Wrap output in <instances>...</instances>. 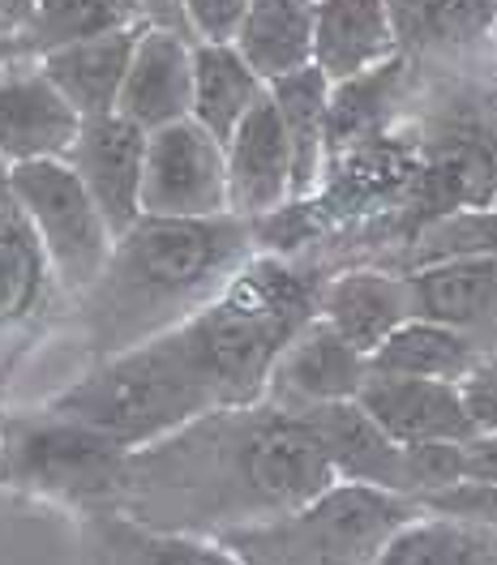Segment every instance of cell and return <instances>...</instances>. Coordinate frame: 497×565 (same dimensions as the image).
I'll return each instance as SVG.
<instances>
[{"mask_svg": "<svg viewBox=\"0 0 497 565\" xmlns=\"http://www.w3.org/2000/svg\"><path fill=\"white\" fill-rule=\"evenodd\" d=\"M467 441H429V446H403V493L425 497L455 489L467 480Z\"/></svg>", "mask_w": 497, "mask_h": 565, "instance_id": "obj_30", "label": "cell"}, {"mask_svg": "<svg viewBox=\"0 0 497 565\" xmlns=\"http://www.w3.org/2000/svg\"><path fill=\"white\" fill-rule=\"evenodd\" d=\"M253 253H262L257 227L241 214H142L116 236L104 275L73 305L86 360L99 364L177 330L245 270Z\"/></svg>", "mask_w": 497, "mask_h": 565, "instance_id": "obj_2", "label": "cell"}, {"mask_svg": "<svg viewBox=\"0 0 497 565\" xmlns=\"http://www.w3.org/2000/svg\"><path fill=\"white\" fill-rule=\"evenodd\" d=\"M485 355V343L463 334L455 326L429 318H408L391 339L369 355L373 373H399V377H429V382H463L476 360Z\"/></svg>", "mask_w": 497, "mask_h": 565, "instance_id": "obj_25", "label": "cell"}, {"mask_svg": "<svg viewBox=\"0 0 497 565\" xmlns=\"http://www.w3.org/2000/svg\"><path fill=\"white\" fill-rule=\"evenodd\" d=\"M373 565H497V527L421 510L387 540Z\"/></svg>", "mask_w": 497, "mask_h": 565, "instance_id": "obj_28", "label": "cell"}, {"mask_svg": "<svg viewBox=\"0 0 497 565\" xmlns=\"http://www.w3.org/2000/svg\"><path fill=\"white\" fill-rule=\"evenodd\" d=\"M271 99L279 107V120L292 141L296 202H305L321 189L326 159H330V77L318 65L287 73L279 82H271Z\"/></svg>", "mask_w": 497, "mask_h": 565, "instance_id": "obj_22", "label": "cell"}, {"mask_svg": "<svg viewBox=\"0 0 497 565\" xmlns=\"http://www.w3.org/2000/svg\"><path fill=\"white\" fill-rule=\"evenodd\" d=\"M82 116L52 86L39 61H18L0 70V154L9 163L65 159Z\"/></svg>", "mask_w": 497, "mask_h": 565, "instance_id": "obj_13", "label": "cell"}, {"mask_svg": "<svg viewBox=\"0 0 497 565\" xmlns=\"http://www.w3.org/2000/svg\"><path fill=\"white\" fill-rule=\"evenodd\" d=\"M142 214L211 218L228 211V146L193 116L155 129L146 141Z\"/></svg>", "mask_w": 497, "mask_h": 565, "instance_id": "obj_9", "label": "cell"}, {"mask_svg": "<svg viewBox=\"0 0 497 565\" xmlns=\"http://www.w3.org/2000/svg\"><path fill=\"white\" fill-rule=\"evenodd\" d=\"M494 43H497V26H494Z\"/></svg>", "mask_w": 497, "mask_h": 565, "instance_id": "obj_39", "label": "cell"}, {"mask_svg": "<svg viewBox=\"0 0 497 565\" xmlns=\"http://www.w3.org/2000/svg\"><path fill=\"white\" fill-rule=\"evenodd\" d=\"M463 450H467V480L497 484V433H476Z\"/></svg>", "mask_w": 497, "mask_h": 565, "instance_id": "obj_35", "label": "cell"}, {"mask_svg": "<svg viewBox=\"0 0 497 565\" xmlns=\"http://www.w3.org/2000/svg\"><path fill=\"white\" fill-rule=\"evenodd\" d=\"M326 279L330 266L314 253H253L207 309L159 334V343L211 412L262 403L279 352L318 318Z\"/></svg>", "mask_w": 497, "mask_h": 565, "instance_id": "obj_3", "label": "cell"}, {"mask_svg": "<svg viewBox=\"0 0 497 565\" xmlns=\"http://www.w3.org/2000/svg\"><path fill=\"white\" fill-rule=\"evenodd\" d=\"M314 9L318 0H253L236 52L271 86L287 73L314 65Z\"/></svg>", "mask_w": 497, "mask_h": 565, "instance_id": "obj_24", "label": "cell"}, {"mask_svg": "<svg viewBox=\"0 0 497 565\" xmlns=\"http://www.w3.org/2000/svg\"><path fill=\"white\" fill-rule=\"evenodd\" d=\"M146 141H150L146 129L112 111V116H86L65 154V163L82 177L86 193L95 198L116 236L142 218Z\"/></svg>", "mask_w": 497, "mask_h": 565, "instance_id": "obj_11", "label": "cell"}, {"mask_svg": "<svg viewBox=\"0 0 497 565\" xmlns=\"http://www.w3.org/2000/svg\"><path fill=\"white\" fill-rule=\"evenodd\" d=\"M318 313L352 343L356 352L373 355L403 321L412 318L408 275L394 266H378V262L339 266V270H330V279L321 287Z\"/></svg>", "mask_w": 497, "mask_h": 565, "instance_id": "obj_16", "label": "cell"}, {"mask_svg": "<svg viewBox=\"0 0 497 565\" xmlns=\"http://www.w3.org/2000/svg\"><path fill=\"white\" fill-rule=\"evenodd\" d=\"M467 412L480 433H497V343L485 348V355L476 360V369L459 382Z\"/></svg>", "mask_w": 497, "mask_h": 565, "instance_id": "obj_33", "label": "cell"}, {"mask_svg": "<svg viewBox=\"0 0 497 565\" xmlns=\"http://www.w3.org/2000/svg\"><path fill=\"white\" fill-rule=\"evenodd\" d=\"M369 416L391 433L399 446H429V441H472L480 428L467 412L459 382H429V377H399V373H369L356 394Z\"/></svg>", "mask_w": 497, "mask_h": 565, "instance_id": "obj_14", "label": "cell"}, {"mask_svg": "<svg viewBox=\"0 0 497 565\" xmlns=\"http://www.w3.org/2000/svg\"><path fill=\"white\" fill-rule=\"evenodd\" d=\"M266 95L271 86L253 73L236 43H193V120L223 146Z\"/></svg>", "mask_w": 497, "mask_h": 565, "instance_id": "obj_23", "label": "cell"}, {"mask_svg": "<svg viewBox=\"0 0 497 565\" xmlns=\"http://www.w3.org/2000/svg\"><path fill=\"white\" fill-rule=\"evenodd\" d=\"M77 519L86 565H245L214 535L146 527L116 510H91Z\"/></svg>", "mask_w": 497, "mask_h": 565, "instance_id": "obj_19", "label": "cell"}, {"mask_svg": "<svg viewBox=\"0 0 497 565\" xmlns=\"http://www.w3.org/2000/svg\"><path fill=\"white\" fill-rule=\"evenodd\" d=\"M253 0H184L193 43H236Z\"/></svg>", "mask_w": 497, "mask_h": 565, "instance_id": "obj_31", "label": "cell"}, {"mask_svg": "<svg viewBox=\"0 0 497 565\" xmlns=\"http://www.w3.org/2000/svg\"><path fill=\"white\" fill-rule=\"evenodd\" d=\"M125 459L129 446L99 433L95 424L56 412L52 403L4 412L0 424V484L70 505L77 514L112 505Z\"/></svg>", "mask_w": 497, "mask_h": 565, "instance_id": "obj_5", "label": "cell"}, {"mask_svg": "<svg viewBox=\"0 0 497 565\" xmlns=\"http://www.w3.org/2000/svg\"><path fill=\"white\" fill-rule=\"evenodd\" d=\"M142 9L146 26H163V31H180L189 35V22H184V0H134ZM193 39V35H189Z\"/></svg>", "mask_w": 497, "mask_h": 565, "instance_id": "obj_36", "label": "cell"}, {"mask_svg": "<svg viewBox=\"0 0 497 565\" xmlns=\"http://www.w3.org/2000/svg\"><path fill=\"white\" fill-rule=\"evenodd\" d=\"M47 403L65 416L95 424L99 433L116 437L129 450H142L150 441L177 433L180 424L211 412L207 398L180 377L159 339L91 364Z\"/></svg>", "mask_w": 497, "mask_h": 565, "instance_id": "obj_6", "label": "cell"}, {"mask_svg": "<svg viewBox=\"0 0 497 565\" xmlns=\"http://www.w3.org/2000/svg\"><path fill=\"white\" fill-rule=\"evenodd\" d=\"M116 111L146 134L189 120L193 116V39L163 26H146L134 47V65Z\"/></svg>", "mask_w": 497, "mask_h": 565, "instance_id": "obj_17", "label": "cell"}, {"mask_svg": "<svg viewBox=\"0 0 497 565\" xmlns=\"http://www.w3.org/2000/svg\"><path fill=\"white\" fill-rule=\"evenodd\" d=\"M403 56L463 52L494 39L497 0H387Z\"/></svg>", "mask_w": 497, "mask_h": 565, "instance_id": "obj_26", "label": "cell"}, {"mask_svg": "<svg viewBox=\"0 0 497 565\" xmlns=\"http://www.w3.org/2000/svg\"><path fill=\"white\" fill-rule=\"evenodd\" d=\"M433 514H451V519H472V523H485L497 527V484H480V480H463L455 489H442L421 501Z\"/></svg>", "mask_w": 497, "mask_h": 565, "instance_id": "obj_32", "label": "cell"}, {"mask_svg": "<svg viewBox=\"0 0 497 565\" xmlns=\"http://www.w3.org/2000/svg\"><path fill=\"white\" fill-rule=\"evenodd\" d=\"M403 70H408V56L399 52L394 61L360 73V77L330 82V159H326V168L364 141L387 138L399 90H403Z\"/></svg>", "mask_w": 497, "mask_h": 565, "instance_id": "obj_27", "label": "cell"}, {"mask_svg": "<svg viewBox=\"0 0 497 565\" xmlns=\"http://www.w3.org/2000/svg\"><path fill=\"white\" fill-rule=\"evenodd\" d=\"M399 56L387 0H318L314 9V65L330 82H348Z\"/></svg>", "mask_w": 497, "mask_h": 565, "instance_id": "obj_20", "label": "cell"}, {"mask_svg": "<svg viewBox=\"0 0 497 565\" xmlns=\"http://www.w3.org/2000/svg\"><path fill=\"white\" fill-rule=\"evenodd\" d=\"M425 505L416 497L335 480L314 501L271 523L219 535L245 565H373L394 531Z\"/></svg>", "mask_w": 497, "mask_h": 565, "instance_id": "obj_4", "label": "cell"}, {"mask_svg": "<svg viewBox=\"0 0 497 565\" xmlns=\"http://www.w3.org/2000/svg\"><path fill=\"white\" fill-rule=\"evenodd\" d=\"M73 313V296L39 245L31 218L18 202L0 206V398L39 352V343Z\"/></svg>", "mask_w": 497, "mask_h": 565, "instance_id": "obj_8", "label": "cell"}, {"mask_svg": "<svg viewBox=\"0 0 497 565\" xmlns=\"http://www.w3.org/2000/svg\"><path fill=\"white\" fill-rule=\"evenodd\" d=\"M412 291V318L442 321L463 334L497 343V253L442 257L403 270Z\"/></svg>", "mask_w": 497, "mask_h": 565, "instance_id": "obj_15", "label": "cell"}, {"mask_svg": "<svg viewBox=\"0 0 497 565\" xmlns=\"http://www.w3.org/2000/svg\"><path fill=\"white\" fill-rule=\"evenodd\" d=\"M373 364L369 355L356 352L352 343L321 318H309L287 343L275 369H271V382H266V403L284 407V412H309L321 403H343L356 398L360 386L369 382Z\"/></svg>", "mask_w": 497, "mask_h": 565, "instance_id": "obj_10", "label": "cell"}, {"mask_svg": "<svg viewBox=\"0 0 497 565\" xmlns=\"http://www.w3.org/2000/svg\"><path fill=\"white\" fill-rule=\"evenodd\" d=\"M0 424H4V403H0Z\"/></svg>", "mask_w": 497, "mask_h": 565, "instance_id": "obj_38", "label": "cell"}, {"mask_svg": "<svg viewBox=\"0 0 497 565\" xmlns=\"http://www.w3.org/2000/svg\"><path fill=\"white\" fill-rule=\"evenodd\" d=\"M296 202V163L279 107L266 95L228 141V211L257 223Z\"/></svg>", "mask_w": 497, "mask_h": 565, "instance_id": "obj_12", "label": "cell"}, {"mask_svg": "<svg viewBox=\"0 0 497 565\" xmlns=\"http://www.w3.org/2000/svg\"><path fill=\"white\" fill-rule=\"evenodd\" d=\"M13 202V163L0 154V206Z\"/></svg>", "mask_w": 497, "mask_h": 565, "instance_id": "obj_37", "label": "cell"}, {"mask_svg": "<svg viewBox=\"0 0 497 565\" xmlns=\"http://www.w3.org/2000/svg\"><path fill=\"white\" fill-rule=\"evenodd\" d=\"M146 26L142 9L134 0H39L31 22V56H47L56 47H70L82 39H99L112 31Z\"/></svg>", "mask_w": 497, "mask_h": 565, "instance_id": "obj_29", "label": "cell"}, {"mask_svg": "<svg viewBox=\"0 0 497 565\" xmlns=\"http://www.w3.org/2000/svg\"><path fill=\"white\" fill-rule=\"evenodd\" d=\"M296 416L318 437L321 455L335 467V480L403 493V446L369 416V407L360 398L321 403V407L296 412Z\"/></svg>", "mask_w": 497, "mask_h": 565, "instance_id": "obj_18", "label": "cell"}, {"mask_svg": "<svg viewBox=\"0 0 497 565\" xmlns=\"http://www.w3.org/2000/svg\"><path fill=\"white\" fill-rule=\"evenodd\" d=\"M13 202L31 218L39 245L47 248L56 275L77 305L104 275L116 245V232L107 227L104 211L95 206V198L65 159L13 163Z\"/></svg>", "mask_w": 497, "mask_h": 565, "instance_id": "obj_7", "label": "cell"}, {"mask_svg": "<svg viewBox=\"0 0 497 565\" xmlns=\"http://www.w3.org/2000/svg\"><path fill=\"white\" fill-rule=\"evenodd\" d=\"M335 484L318 437L275 403L214 407L177 433L129 450L107 510L189 535L271 523Z\"/></svg>", "mask_w": 497, "mask_h": 565, "instance_id": "obj_1", "label": "cell"}, {"mask_svg": "<svg viewBox=\"0 0 497 565\" xmlns=\"http://www.w3.org/2000/svg\"><path fill=\"white\" fill-rule=\"evenodd\" d=\"M39 0H0V70L18 65V61H35L31 56V22H35Z\"/></svg>", "mask_w": 497, "mask_h": 565, "instance_id": "obj_34", "label": "cell"}, {"mask_svg": "<svg viewBox=\"0 0 497 565\" xmlns=\"http://www.w3.org/2000/svg\"><path fill=\"white\" fill-rule=\"evenodd\" d=\"M142 31L146 26H129V31H112L99 39H82V43L39 56V65L82 120L112 116L120 107V90H125V77H129L134 47H138Z\"/></svg>", "mask_w": 497, "mask_h": 565, "instance_id": "obj_21", "label": "cell"}]
</instances>
